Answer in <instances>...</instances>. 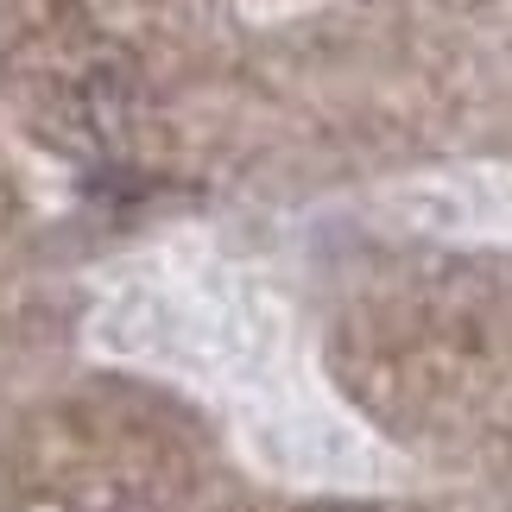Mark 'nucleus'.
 <instances>
[]
</instances>
